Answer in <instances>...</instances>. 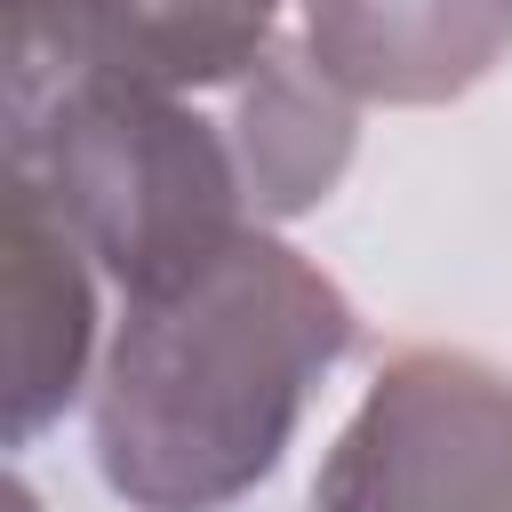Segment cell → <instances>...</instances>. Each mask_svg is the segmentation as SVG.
I'll return each mask as SVG.
<instances>
[{
  "instance_id": "6da1fadb",
  "label": "cell",
  "mask_w": 512,
  "mask_h": 512,
  "mask_svg": "<svg viewBox=\"0 0 512 512\" xmlns=\"http://www.w3.org/2000/svg\"><path fill=\"white\" fill-rule=\"evenodd\" d=\"M352 344V296L264 224L208 272L160 296H120L88 400L104 488L136 512L240 504L280 472L304 400Z\"/></svg>"
},
{
  "instance_id": "7a4b0ae2",
  "label": "cell",
  "mask_w": 512,
  "mask_h": 512,
  "mask_svg": "<svg viewBox=\"0 0 512 512\" xmlns=\"http://www.w3.org/2000/svg\"><path fill=\"white\" fill-rule=\"evenodd\" d=\"M8 168L48 192V208L72 224V240L120 296H160L264 224L232 128L200 120L176 88H8Z\"/></svg>"
},
{
  "instance_id": "3957f363",
  "label": "cell",
  "mask_w": 512,
  "mask_h": 512,
  "mask_svg": "<svg viewBox=\"0 0 512 512\" xmlns=\"http://www.w3.org/2000/svg\"><path fill=\"white\" fill-rule=\"evenodd\" d=\"M312 512H512V368L408 344L336 432Z\"/></svg>"
},
{
  "instance_id": "277c9868",
  "label": "cell",
  "mask_w": 512,
  "mask_h": 512,
  "mask_svg": "<svg viewBox=\"0 0 512 512\" xmlns=\"http://www.w3.org/2000/svg\"><path fill=\"white\" fill-rule=\"evenodd\" d=\"M272 24L280 0H8V88H240L272 48Z\"/></svg>"
},
{
  "instance_id": "5b68a950",
  "label": "cell",
  "mask_w": 512,
  "mask_h": 512,
  "mask_svg": "<svg viewBox=\"0 0 512 512\" xmlns=\"http://www.w3.org/2000/svg\"><path fill=\"white\" fill-rule=\"evenodd\" d=\"M88 248L72 240V224L48 208V192L8 168V240H0V272H8V448H32L80 392L88 352H96V280H88Z\"/></svg>"
},
{
  "instance_id": "8992f818",
  "label": "cell",
  "mask_w": 512,
  "mask_h": 512,
  "mask_svg": "<svg viewBox=\"0 0 512 512\" xmlns=\"http://www.w3.org/2000/svg\"><path fill=\"white\" fill-rule=\"evenodd\" d=\"M304 48L360 104H448L512 48V0H296Z\"/></svg>"
},
{
  "instance_id": "52a82bcc",
  "label": "cell",
  "mask_w": 512,
  "mask_h": 512,
  "mask_svg": "<svg viewBox=\"0 0 512 512\" xmlns=\"http://www.w3.org/2000/svg\"><path fill=\"white\" fill-rule=\"evenodd\" d=\"M352 104L320 56L304 40H272L256 56V72L232 88V152H240V176H248V200L256 216H304L336 192V176L352 168Z\"/></svg>"
}]
</instances>
